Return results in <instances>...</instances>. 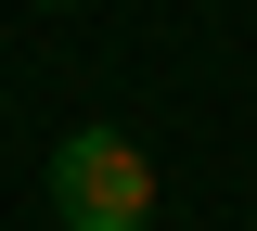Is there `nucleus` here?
Listing matches in <instances>:
<instances>
[{
	"label": "nucleus",
	"mask_w": 257,
	"mask_h": 231,
	"mask_svg": "<svg viewBox=\"0 0 257 231\" xmlns=\"http://www.w3.org/2000/svg\"><path fill=\"white\" fill-rule=\"evenodd\" d=\"M39 193H52L64 231H155V154L90 116V129L52 141V180H39Z\"/></svg>",
	"instance_id": "1"
}]
</instances>
